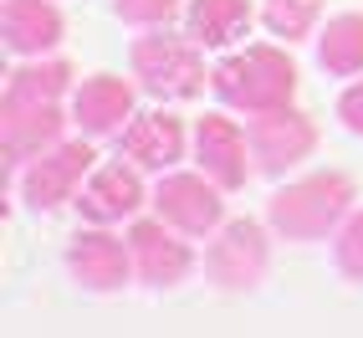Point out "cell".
<instances>
[{
	"label": "cell",
	"instance_id": "8",
	"mask_svg": "<svg viewBox=\"0 0 363 338\" xmlns=\"http://www.w3.org/2000/svg\"><path fill=\"white\" fill-rule=\"evenodd\" d=\"M246 133H240L230 118H220V113H205L200 118V129H195V159H200V169L220 185V190H240L251 180V164H246Z\"/></svg>",
	"mask_w": 363,
	"mask_h": 338
},
{
	"label": "cell",
	"instance_id": "20",
	"mask_svg": "<svg viewBox=\"0 0 363 338\" xmlns=\"http://www.w3.org/2000/svg\"><path fill=\"white\" fill-rule=\"evenodd\" d=\"M333 256H337V272H343V277L363 282V210L343 221V231H337V246H333Z\"/></svg>",
	"mask_w": 363,
	"mask_h": 338
},
{
	"label": "cell",
	"instance_id": "22",
	"mask_svg": "<svg viewBox=\"0 0 363 338\" xmlns=\"http://www.w3.org/2000/svg\"><path fill=\"white\" fill-rule=\"evenodd\" d=\"M337 118H343L348 133H363V82H353L343 98H337Z\"/></svg>",
	"mask_w": 363,
	"mask_h": 338
},
{
	"label": "cell",
	"instance_id": "7",
	"mask_svg": "<svg viewBox=\"0 0 363 338\" xmlns=\"http://www.w3.org/2000/svg\"><path fill=\"white\" fill-rule=\"evenodd\" d=\"M205 272L215 277V287H225V293L256 287L261 272H266V231L256 221H230L215 236V246L205 256Z\"/></svg>",
	"mask_w": 363,
	"mask_h": 338
},
{
	"label": "cell",
	"instance_id": "16",
	"mask_svg": "<svg viewBox=\"0 0 363 338\" xmlns=\"http://www.w3.org/2000/svg\"><path fill=\"white\" fill-rule=\"evenodd\" d=\"M184 21H189V36L200 46H230L251 26V0H195L184 11Z\"/></svg>",
	"mask_w": 363,
	"mask_h": 338
},
{
	"label": "cell",
	"instance_id": "5",
	"mask_svg": "<svg viewBox=\"0 0 363 338\" xmlns=\"http://www.w3.org/2000/svg\"><path fill=\"white\" fill-rule=\"evenodd\" d=\"M251 154L266 175H281V169H292L312 154V143H318V129H312V118L292 113V108H272V113H251Z\"/></svg>",
	"mask_w": 363,
	"mask_h": 338
},
{
	"label": "cell",
	"instance_id": "1",
	"mask_svg": "<svg viewBox=\"0 0 363 338\" xmlns=\"http://www.w3.org/2000/svg\"><path fill=\"white\" fill-rule=\"evenodd\" d=\"M210 82H215V98L235 113H272L292 103L297 67L281 46H246V52H235L215 67Z\"/></svg>",
	"mask_w": 363,
	"mask_h": 338
},
{
	"label": "cell",
	"instance_id": "13",
	"mask_svg": "<svg viewBox=\"0 0 363 338\" xmlns=\"http://www.w3.org/2000/svg\"><path fill=\"white\" fill-rule=\"evenodd\" d=\"M138 205H143V185H138V169H128V164L92 169V180L77 190V210L92 226H113L123 215H133Z\"/></svg>",
	"mask_w": 363,
	"mask_h": 338
},
{
	"label": "cell",
	"instance_id": "21",
	"mask_svg": "<svg viewBox=\"0 0 363 338\" xmlns=\"http://www.w3.org/2000/svg\"><path fill=\"white\" fill-rule=\"evenodd\" d=\"M113 11L128 26H169L179 16V0H113Z\"/></svg>",
	"mask_w": 363,
	"mask_h": 338
},
{
	"label": "cell",
	"instance_id": "3",
	"mask_svg": "<svg viewBox=\"0 0 363 338\" xmlns=\"http://www.w3.org/2000/svg\"><path fill=\"white\" fill-rule=\"evenodd\" d=\"M133 77L143 92L154 98H195L205 82V62H200V41L189 36H143L133 41Z\"/></svg>",
	"mask_w": 363,
	"mask_h": 338
},
{
	"label": "cell",
	"instance_id": "14",
	"mask_svg": "<svg viewBox=\"0 0 363 338\" xmlns=\"http://www.w3.org/2000/svg\"><path fill=\"white\" fill-rule=\"evenodd\" d=\"M0 31L16 57H41L62 41V11L46 0H6L0 6Z\"/></svg>",
	"mask_w": 363,
	"mask_h": 338
},
{
	"label": "cell",
	"instance_id": "19",
	"mask_svg": "<svg viewBox=\"0 0 363 338\" xmlns=\"http://www.w3.org/2000/svg\"><path fill=\"white\" fill-rule=\"evenodd\" d=\"M318 11H323V0H261L266 31H272V36H286V41L307 36L312 21H318Z\"/></svg>",
	"mask_w": 363,
	"mask_h": 338
},
{
	"label": "cell",
	"instance_id": "11",
	"mask_svg": "<svg viewBox=\"0 0 363 338\" xmlns=\"http://www.w3.org/2000/svg\"><path fill=\"white\" fill-rule=\"evenodd\" d=\"M62 108L57 103H0V143H6L11 164H26L41 149L62 138Z\"/></svg>",
	"mask_w": 363,
	"mask_h": 338
},
{
	"label": "cell",
	"instance_id": "18",
	"mask_svg": "<svg viewBox=\"0 0 363 338\" xmlns=\"http://www.w3.org/2000/svg\"><path fill=\"white\" fill-rule=\"evenodd\" d=\"M67 82H72V67L67 62H31V67H16L11 72L6 98H0V103H62Z\"/></svg>",
	"mask_w": 363,
	"mask_h": 338
},
{
	"label": "cell",
	"instance_id": "4",
	"mask_svg": "<svg viewBox=\"0 0 363 338\" xmlns=\"http://www.w3.org/2000/svg\"><path fill=\"white\" fill-rule=\"evenodd\" d=\"M87 169H92L87 143H52V149H41L26 164V175H21V200L31 210H57L67 200H77Z\"/></svg>",
	"mask_w": 363,
	"mask_h": 338
},
{
	"label": "cell",
	"instance_id": "6",
	"mask_svg": "<svg viewBox=\"0 0 363 338\" xmlns=\"http://www.w3.org/2000/svg\"><path fill=\"white\" fill-rule=\"evenodd\" d=\"M154 210L164 215L169 226H179L184 236H205L220 226V185L210 175H164L154 190Z\"/></svg>",
	"mask_w": 363,
	"mask_h": 338
},
{
	"label": "cell",
	"instance_id": "9",
	"mask_svg": "<svg viewBox=\"0 0 363 338\" xmlns=\"http://www.w3.org/2000/svg\"><path fill=\"white\" fill-rule=\"evenodd\" d=\"M67 267L87 293H118V287L128 282V272H133V251L108 231H82L72 241V251H67Z\"/></svg>",
	"mask_w": 363,
	"mask_h": 338
},
{
	"label": "cell",
	"instance_id": "2",
	"mask_svg": "<svg viewBox=\"0 0 363 338\" xmlns=\"http://www.w3.org/2000/svg\"><path fill=\"white\" fill-rule=\"evenodd\" d=\"M353 200H358V190L348 175H307L266 200V221L286 241H318L343 221Z\"/></svg>",
	"mask_w": 363,
	"mask_h": 338
},
{
	"label": "cell",
	"instance_id": "17",
	"mask_svg": "<svg viewBox=\"0 0 363 338\" xmlns=\"http://www.w3.org/2000/svg\"><path fill=\"white\" fill-rule=\"evenodd\" d=\"M318 62H323V72H333V77H353V72H363V16L358 11H343V16H333L323 26Z\"/></svg>",
	"mask_w": 363,
	"mask_h": 338
},
{
	"label": "cell",
	"instance_id": "15",
	"mask_svg": "<svg viewBox=\"0 0 363 338\" xmlns=\"http://www.w3.org/2000/svg\"><path fill=\"white\" fill-rule=\"evenodd\" d=\"M123 154L138 169H169L184 159V124L174 113H138L123 129Z\"/></svg>",
	"mask_w": 363,
	"mask_h": 338
},
{
	"label": "cell",
	"instance_id": "10",
	"mask_svg": "<svg viewBox=\"0 0 363 338\" xmlns=\"http://www.w3.org/2000/svg\"><path fill=\"white\" fill-rule=\"evenodd\" d=\"M123 118H133V87L113 72H98L87 77L77 92H72V124H77L87 138H108L123 129Z\"/></svg>",
	"mask_w": 363,
	"mask_h": 338
},
{
	"label": "cell",
	"instance_id": "12",
	"mask_svg": "<svg viewBox=\"0 0 363 338\" xmlns=\"http://www.w3.org/2000/svg\"><path fill=\"white\" fill-rule=\"evenodd\" d=\"M164 226H169L164 215H159V221H138V226L128 231V251H133V272H138L143 282L174 287V282H184V272H189V246H184V241H174Z\"/></svg>",
	"mask_w": 363,
	"mask_h": 338
}]
</instances>
